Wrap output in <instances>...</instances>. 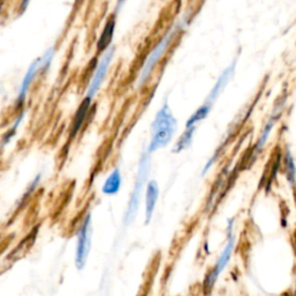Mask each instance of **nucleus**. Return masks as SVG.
<instances>
[{
    "label": "nucleus",
    "mask_w": 296,
    "mask_h": 296,
    "mask_svg": "<svg viewBox=\"0 0 296 296\" xmlns=\"http://www.w3.org/2000/svg\"><path fill=\"white\" fill-rule=\"evenodd\" d=\"M177 122L167 102L162 105L156 114L150 130V141L147 147V152L152 154L161 149L170 143L174 138Z\"/></svg>",
    "instance_id": "obj_1"
},
{
    "label": "nucleus",
    "mask_w": 296,
    "mask_h": 296,
    "mask_svg": "<svg viewBox=\"0 0 296 296\" xmlns=\"http://www.w3.org/2000/svg\"><path fill=\"white\" fill-rule=\"evenodd\" d=\"M188 17L184 16L183 19L178 20L175 25L171 27L170 29L168 30L167 33H165L164 36L160 40V42H158V44L155 45V47L153 48V50L150 51L149 54L147 56V58L145 59V63L143 65V67H141L140 73H139L138 77V82H137V87H143L145 83H146V81L149 79L150 74L153 73L154 68H155V66L161 60V58L163 57V54L165 53V51H167L168 47L171 44V42L176 36L178 35V33L181 32V29L183 28L184 26L188 23Z\"/></svg>",
    "instance_id": "obj_2"
},
{
    "label": "nucleus",
    "mask_w": 296,
    "mask_h": 296,
    "mask_svg": "<svg viewBox=\"0 0 296 296\" xmlns=\"http://www.w3.org/2000/svg\"><path fill=\"white\" fill-rule=\"evenodd\" d=\"M236 63H237L236 60H234V62H232L231 64L222 72L221 75L217 78L215 84L213 86V88L210 92V94L207 95V98H206V99H205L204 103H202L200 107L196 110V113H193L191 115V117L188 119L186 128L196 129L197 128V124L199 122H201L202 119H205L208 116V114H210V111L212 110L213 105H214V103H215L217 98H219L220 94L223 92V89L226 88V86L229 83V81L231 80V78L234 77L235 69H236Z\"/></svg>",
    "instance_id": "obj_3"
},
{
    "label": "nucleus",
    "mask_w": 296,
    "mask_h": 296,
    "mask_svg": "<svg viewBox=\"0 0 296 296\" xmlns=\"http://www.w3.org/2000/svg\"><path fill=\"white\" fill-rule=\"evenodd\" d=\"M148 173H149V153L145 152L141 155L140 162H139V169L137 180H135V184L133 191H132L131 197H130L128 208L125 212V222L129 223L134 219L135 213H137L139 201H140V195L143 192L144 184L146 183Z\"/></svg>",
    "instance_id": "obj_4"
},
{
    "label": "nucleus",
    "mask_w": 296,
    "mask_h": 296,
    "mask_svg": "<svg viewBox=\"0 0 296 296\" xmlns=\"http://www.w3.org/2000/svg\"><path fill=\"white\" fill-rule=\"evenodd\" d=\"M53 56H54V49L53 48H50V49L45 51L43 56H41L40 58L34 60V62L30 64L28 69H27L25 77H23L22 82H21L19 94H17V99H16L17 104H21L23 101H25L26 96L28 94V90L30 88V86H32V83L34 82L36 75L43 71V69L49 67L51 63H52Z\"/></svg>",
    "instance_id": "obj_5"
},
{
    "label": "nucleus",
    "mask_w": 296,
    "mask_h": 296,
    "mask_svg": "<svg viewBox=\"0 0 296 296\" xmlns=\"http://www.w3.org/2000/svg\"><path fill=\"white\" fill-rule=\"evenodd\" d=\"M92 216L87 213L83 217L77 232V251H75V266L78 270H82L87 263V258L92 246Z\"/></svg>",
    "instance_id": "obj_6"
},
{
    "label": "nucleus",
    "mask_w": 296,
    "mask_h": 296,
    "mask_svg": "<svg viewBox=\"0 0 296 296\" xmlns=\"http://www.w3.org/2000/svg\"><path fill=\"white\" fill-rule=\"evenodd\" d=\"M114 56H115L114 47L109 48V49L107 51H104L103 54H102L101 59H99V64L95 68L94 75H93L92 79H90L88 88H87L86 98L84 99H90V101L94 99L99 88L102 87V83L104 82L105 77H107V74H108L109 66H110L111 63H113Z\"/></svg>",
    "instance_id": "obj_7"
},
{
    "label": "nucleus",
    "mask_w": 296,
    "mask_h": 296,
    "mask_svg": "<svg viewBox=\"0 0 296 296\" xmlns=\"http://www.w3.org/2000/svg\"><path fill=\"white\" fill-rule=\"evenodd\" d=\"M234 246H235V236L234 235H230V236H228L227 244H226V247H223L222 252L220 253L215 265H214L212 270L210 271V273L207 274L206 279H205L204 282L205 288L208 289V291H211V289L213 288V286L215 285L220 273H221V272L226 268V266L228 265L229 261H230L232 250H234Z\"/></svg>",
    "instance_id": "obj_8"
},
{
    "label": "nucleus",
    "mask_w": 296,
    "mask_h": 296,
    "mask_svg": "<svg viewBox=\"0 0 296 296\" xmlns=\"http://www.w3.org/2000/svg\"><path fill=\"white\" fill-rule=\"evenodd\" d=\"M159 185L155 181H150L147 184L146 195H145V223L148 225L152 220L156 202L159 199Z\"/></svg>",
    "instance_id": "obj_9"
},
{
    "label": "nucleus",
    "mask_w": 296,
    "mask_h": 296,
    "mask_svg": "<svg viewBox=\"0 0 296 296\" xmlns=\"http://www.w3.org/2000/svg\"><path fill=\"white\" fill-rule=\"evenodd\" d=\"M283 108H285V101L280 102V104H278L277 107L274 108V113L272 114L270 119H268L266 124L264 125V128H263L261 134H259L258 140H257V144H256V149L257 150H261L265 147V145H266L268 138H270V135H271L272 130H273L274 126H276L277 120L280 117V115H281Z\"/></svg>",
    "instance_id": "obj_10"
},
{
    "label": "nucleus",
    "mask_w": 296,
    "mask_h": 296,
    "mask_svg": "<svg viewBox=\"0 0 296 296\" xmlns=\"http://www.w3.org/2000/svg\"><path fill=\"white\" fill-rule=\"evenodd\" d=\"M115 27H116V19H115V16H113L107 21L103 30H102V34L98 40V47L96 48H98L99 52L107 51L109 49V47H110L111 41H113V37H114Z\"/></svg>",
    "instance_id": "obj_11"
},
{
    "label": "nucleus",
    "mask_w": 296,
    "mask_h": 296,
    "mask_svg": "<svg viewBox=\"0 0 296 296\" xmlns=\"http://www.w3.org/2000/svg\"><path fill=\"white\" fill-rule=\"evenodd\" d=\"M120 186H122V173L118 168H116L105 178L102 186V193L107 196H114L119 191Z\"/></svg>",
    "instance_id": "obj_12"
},
{
    "label": "nucleus",
    "mask_w": 296,
    "mask_h": 296,
    "mask_svg": "<svg viewBox=\"0 0 296 296\" xmlns=\"http://www.w3.org/2000/svg\"><path fill=\"white\" fill-rule=\"evenodd\" d=\"M90 104H92V101L88 99H84L83 101L81 102V104L79 105V108H78V110H77V114H75V116H74L73 123H72L71 137L77 135L78 132L80 131V129L82 128L84 119H86L87 114H88Z\"/></svg>",
    "instance_id": "obj_13"
},
{
    "label": "nucleus",
    "mask_w": 296,
    "mask_h": 296,
    "mask_svg": "<svg viewBox=\"0 0 296 296\" xmlns=\"http://www.w3.org/2000/svg\"><path fill=\"white\" fill-rule=\"evenodd\" d=\"M195 131H196V129L184 130L183 134L181 135L180 139H178V141L174 147L175 153H181L182 150L190 147V145H191V143H192V138H193V133H195Z\"/></svg>",
    "instance_id": "obj_14"
},
{
    "label": "nucleus",
    "mask_w": 296,
    "mask_h": 296,
    "mask_svg": "<svg viewBox=\"0 0 296 296\" xmlns=\"http://www.w3.org/2000/svg\"><path fill=\"white\" fill-rule=\"evenodd\" d=\"M285 170L288 182L291 183L292 185H294L296 180V165L294 162V158H293L289 149H287L285 153Z\"/></svg>",
    "instance_id": "obj_15"
},
{
    "label": "nucleus",
    "mask_w": 296,
    "mask_h": 296,
    "mask_svg": "<svg viewBox=\"0 0 296 296\" xmlns=\"http://www.w3.org/2000/svg\"><path fill=\"white\" fill-rule=\"evenodd\" d=\"M30 0H22V2H21V11H25L27 8V6H28Z\"/></svg>",
    "instance_id": "obj_16"
}]
</instances>
